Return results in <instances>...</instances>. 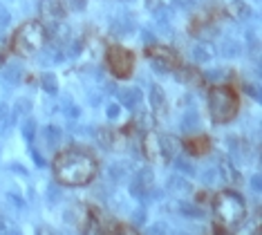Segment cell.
I'll list each match as a JSON object with an SVG mask.
<instances>
[{"instance_id": "f1b7e54d", "label": "cell", "mask_w": 262, "mask_h": 235, "mask_svg": "<svg viewBox=\"0 0 262 235\" xmlns=\"http://www.w3.org/2000/svg\"><path fill=\"white\" fill-rule=\"evenodd\" d=\"M7 202H9V204H11V206H14V208H18V210H23V208H25V202H23V200H20V197L11 195V193H9V195H7Z\"/></svg>"}, {"instance_id": "7402d4cb", "label": "cell", "mask_w": 262, "mask_h": 235, "mask_svg": "<svg viewBox=\"0 0 262 235\" xmlns=\"http://www.w3.org/2000/svg\"><path fill=\"white\" fill-rule=\"evenodd\" d=\"M150 99H152V105H155V108L164 105V92H162V88L155 86V88L150 90Z\"/></svg>"}, {"instance_id": "5bb4252c", "label": "cell", "mask_w": 262, "mask_h": 235, "mask_svg": "<svg viewBox=\"0 0 262 235\" xmlns=\"http://www.w3.org/2000/svg\"><path fill=\"white\" fill-rule=\"evenodd\" d=\"M105 175H108V179L112 184H123L128 177V168L123 164H112L108 170H105Z\"/></svg>"}, {"instance_id": "8992f818", "label": "cell", "mask_w": 262, "mask_h": 235, "mask_svg": "<svg viewBox=\"0 0 262 235\" xmlns=\"http://www.w3.org/2000/svg\"><path fill=\"white\" fill-rule=\"evenodd\" d=\"M146 56L150 58L152 68L159 70V72H175L182 65L180 54L168 45H150L146 50Z\"/></svg>"}, {"instance_id": "7c38bea8", "label": "cell", "mask_w": 262, "mask_h": 235, "mask_svg": "<svg viewBox=\"0 0 262 235\" xmlns=\"http://www.w3.org/2000/svg\"><path fill=\"white\" fill-rule=\"evenodd\" d=\"M175 72H177V76L182 78V83H186V86L200 88L202 83H204V81H202V74L193 68V65H186V68H182V65H180V68H177Z\"/></svg>"}, {"instance_id": "44dd1931", "label": "cell", "mask_w": 262, "mask_h": 235, "mask_svg": "<svg viewBox=\"0 0 262 235\" xmlns=\"http://www.w3.org/2000/svg\"><path fill=\"white\" fill-rule=\"evenodd\" d=\"M144 235H166V224L164 222H155V224H150L146 228Z\"/></svg>"}, {"instance_id": "ffe728a7", "label": "cell", "mask_w": 262, "mask_h": 235, "mask_svg": "<svg viewBox=\"0 0 262 235\" xmlns=\"http://www.w3.org/2000/svg\"><path fill=\"white\" fill-rule=\"evenodd\" d=\"M200 177H202V182H204L206 186H211L217 179V170H215V168H206V170L200 173Z\"/></svg>"}, {"instance_id": "ac0fdd59", "label": "cell", "mask_w": 262, "mask_h": 235, "mask_svg": "<svg viewBox=\"0 0 262 235\" xmlns=\"http://www.w3.org/2000/svg\"><path fill=\"white\" fill-rule=\"evenodd\" d=\"M43 135H45V141H47V146H50V148L58 146V137H61V135H58L56 128H45Z\"/></svg>"}, {"instance_id": "7a4b0ae2", "label": "cell", "mask_w": 262, "mask_h": 235, "mask_svg": "<svg viewBox=\"0 0 262 235\" xmlns=\"http://www.w3.org/2000/svg\"><path fill=\"white\" fill-rule=\"evenodd\" d=\"M240 96L231 86H215L208 90V112L213 123H229L237 117Z\"/></svg>"}, {"instance_id": "8fae6325", "label": "cell", "mask_w": 262, "mask_h": 235, "mask_svg": "<svg viewBox=\"0 0 262 235\" xmlns=\"http://www.w3.org/2000/svg\"><path fill=\"white\" fill-rule=\"evenodd\" d=\"M40 14L45 18H50V20H61L65 16V9L58 0H43L40 3Z\"/></svg>"}, {"instance_id": "9c48e42d", "label": "cell", "mask_w": 262, "mask_h": 235, "mask_svg": "<svg viewBox=\"0 0 262 235\" xmlns=\"http://www.w3.org/2000/svg\"><path fill=\"white\" fill-rule=\"evenodd\" d=\"M184 146H186L190 155H204V153H208V148H211V139H208L206 135H195V137H188Z\"/></svg>"}, {"instance_id": "603a6c76", "label": "cell", "mask_w": 262, "mask_h": 235, "mask_svg": "<svg viewBox=\"0 0 262 235\" xmlns=\"http://www.w3.org/2000/svg\"><path fill=\"white\" fill-rule=\"evenodd\" d=\"M99 143L103 148H112V132L110 130H99Z\"/></svg>"}, {"instance_id": "f546056e", "label": "cell", "mask_w": 262, "mask_h": 235, "mask_svg": "<svg viewBox=\"0 0 262 235\" xmlns=\"http://www.w3.org/2000/svg\"><path fill=\"white\" fill-rule=\"evenodd\" d=\"M251 188H253L255 193H260V190H262V177H260L258 173L251 175Z\"/></svg>"}, {"instance_id": "6da1fadb", "label": "cell", "mask_w": 262, "mask_h": 235, "mask_svg": "<svg viewBox=\"0 0 262 235\" xmlns=\"http://www.w3.org/2000/svg\"><path fill=\"white\" fill-rule=\"evenodd\" d=\"M54 175L65 186H83L97 175V161L85 150L68 148L54 159Z\"/></svg>"}, {"instance_id": "4fadbf2b", "label": "cell", "mask_w": 262, "mask_h": 235, "mask_svg": "<svg viewBox=\"0 0 262 235\" xmlns=\"http://www.w3.org/2000/svg\"><path fill=\"white\" fill-rule=\"evenodd\" d=\"M141 150H144V155L148 159H155L159 153V137L152 135V132H148L144 139H141Z\"/></svg>"}, {"instance_id": "4316f807", "label": "cell", "mask_w": 262, "mask_h": 235, "mask_svg": "<svg viewBox=\"0 0 262 235\" xmlns=\"http://www.w3.org/2000/svg\"><path fill=\"white\" fill-rule=\"evenodd\" d=\"M195 125H198V119H195L193 114H190L186 121L182 123V130H184V132H195Z\"/></svg>"}, {"instance_id": "8d00e7d4", "label": "cell", "mask_w": 262, "mask_h": 235, "mask_svg": "<svg viewBox=\"0 0 262 235\" xmlns=\"http://www.w3.org/2000/svg\"><path fill=\"white\" fill-rule=\"evenodd\" d=\"M32 132H34V125H32V123H27V125H25V135H27V137H32Z\"/></svg>"}, {"instance_id": "30bf717a", "label": "cell", "mask_w": 262, "mask_h": 235, "mask_svg": "<svg viewBox=\"0 0 262 235\" xmlns=\"http://www.w3.org/2000/svg\"><path fill=\"white\" fill-rule=\"evenodd\" d=\"M180 148H182V143L177 141L172 135H159V153H162L164 157L172 159V157H177Z\"/></svg>"}, {"instance_id": "3957f363", "label": "cell", "mask_w": 262, "mask_h": 235, "mask_svg": "<svg viewBox=\"0 0 262 235\" xmlns=\"http://www.w3.org/2000/svg\"><path fill=\"white\" fill-rule=\"evenodd\" d=\"M47 40V29L43 23L29 20L25 25H20L16 29V34L11 36V52L18 54V56H32L43 50Z\"/></svg>"}, {"instance_id": "cb8c5ba5", "label": "cell", "mask_w": 262, "mask_h": 235, "mask_svg": "<svg viewBox=\"0 0 262 235\" xmlns=\"http://www.w3.org/2000/svg\"><path fill=\"white\" fill-rule=\"evenodd\" d=\"M112 235H137V231L133 226H128V224H119V226H115Z\"/></svg>"}, {"instance_id": "83f0119b", "label": "cell", "mask_w": 262, "mask_h": 235, "mask_svg": "<svg viewBox=\"0 0 262 235\" xmlns=\"http://www.w3.org/2000/svg\"><path fill=\"white\" fill-rule=\"evenodd\" d=\"M146 222V210L144 208H137L133 213V224H144Z\"/></svg>"}, {"instance_id": "52a82bcc", "label": "cell", "mask_w": 262, "mask_h": 235, "mask_svg": "<svg viewBox=\"0 0 262 235\" xmlns=\"http://www.w3.org/2000/svg\"><path fill=\"white\" fill-rule=\"evenodd\" d=\"M152 186H155V175L152 170H148V168H141V170H137L135 173V177H133V182H130V193L137 197V200H141V202H148V195H150V190H152Z\"/></svg>"}, {"instance_id": "2e32d148", "label": "cell", "mask_w": 262, "mask_h": 235, "mask_svg": "<svg viewBox=\"0 0 262 235\" xmlns=\"http://www.w3.org/2000/svg\"><path fill=\"white\" fill-rule=\"evenodd\" d=\"M177 210H180L182 215H186V218H202V215H204V210L202 208L193 206V204H186V202H182L180 206H177Z\"/></svg>"}, {"instance_id": "e0dca14e", "label": "cell", "mask_w": 262, "mask_h": 235, "mask_svg": "<svg viewBox=\"0 0 262 235\" xmlns=\"http://www.w3.org/2000/svg\"><path fill=\"white\" fill-rule=\"evenodd\" d=\"M175 159V168L180 173H184V175H195V166L190 164L188 159H184V157H172Z\"/></svg>"}, {"instance_id": "1f68e13d", "label": "cell", "mask_w": 262, "mask_h": 235, "mask_svg": "<svg viewBox=\"0 0 262 235\" xmlns=\"http://www.w3.org/2000/svg\"><path fill=\"white\" fill-rule=\"evenodd\" d=\"M68 3H70V9H76V11L83 9V0H68Z\"/></svg>"}, {"instance_id": "74e56055", "label": "cell", "mask_w": 262, "mask_h": 235, "mask_svg": "<svg viewBox=\"0 0 262 235\" xmlns=\"http://www.w3.org/2000/svg\"><path fill=\"white\" fill-rule=\"evenodd\" d=\"M0 235H20V233H18V231H3Z\"/></svg>"}, {"instance_id": "484cf974", "label": "cell", "mask_w": 262, "mask_h": 235, "mask_svg": "<svg viewBox=\"0 0 262 235\" xmlns=\"http://www.w3.org/2000/svg\"><path fill=\"white\" fill-rule=\"evenodd\" d=\"M47 200H50L52 204L61 200V188H58V186H50V190H47Z\"/></svg>"}, {"instance_id": "d4e9b609", "label": "cell", "mask_w": 262, "mask_h": 235, "mask_svg": "<svg viewBox=\"0 0 262 235\" xmlns=\"http://www.w3.org/2000/svg\"><path fill=\"white\" fill-rule=\"evenodd\" d=\"M85 235H103L101 233V224L97 220H90L88 222V231H85Z\"/></svg>"}, {"instance_id": "d6a6232c", "label": "cell", "mask_w": 262, "mask_h": 235, "mask_svg": "<svg viewBox=\"0 0 262 235\" xmlns=\"http://www.w3.org/2000/svg\"><path fill=\"white\" fill-rule=\"evenodd\" d=\"M213 235H231V231H226L224 226H213Z\"/></svg>"}, {"instance_id": "277c9868", "label": "cell", "mask_w": 262, "mask_h": 235, "mask_svg": "<svg viewBox=\"0 0 262 235\" xmlns=\"http://www.w3.org/2000/svg\"><path fill=\"white\" fill-rule=\"evenodd\" d=\"M213 208H215V215L224 224L235 226L244 220V213H247V206H244V200L237 195L235 190H222L215 195L213 200Z\"/></svg>"}, {"instance_id": "836d02e7", "label": "cell", "mask_w": 262, "mask_h": 235, "mask_svg": "<svg viewBox=\"0 0 262 235\" xmlns=\"http://www.w3.org/2000/svg\"><path fill=\"white\" fill-rule=\"evenodd\" d=\"M32 157H34V161H36L38 166H45V159H43V157H40V153H36V150H34Z\"/></svg>"}, {"instance_id": "5b68a950", "label": "cell", "mask_w": 262, "mask_h": 235, "mask_svg": "<svg viewBox=\"0 0 262 235\" xmlns=\"http://www.w3.org/2000/svg\"><path fill=\"white\" fill-rule=\"evenodd\" d=\"M105 61H108V70L117 78H128L135 70V54L123 45H110L105 50Z\"/></svg>"}, {"instance_id": "4dcf8cb0", "label": "cell", "mask_w": 262, "mask_h": 235, "mask_svg": "<svg viewBox=\"0 0 262 235\" xmlns=\"http://www.w3.org/2000/svg\"><path fill=\"white\" fill-rule=\"evenodd\" d=\"M43 86H45V90L54 92V90H56V81H54V76H43Z\"/></svg>"}, {"instance_id": "d590c367", "label": "cell", "mask_w": 262, "mask_h": 235, "mask_svg": "<svg viewBox=\"0 0 262 235\" xmlns=\"http://www.w3.org/2000/svg\"><path fill=\"white\" fill-rule=\"evenodd\" d=\"M36 235H56V233H52L50 228H45V226H43V228H38V233H36Z\"/></svg>"}, {"instance_id": "9a60e30c", "label": "cell", "mask_w": 262, "mask_h": 235, "mask_svg": "<svg viewBox=\"0 0 262 235\" xmlns=\"http://www.w3.org/2000/svg\"><path fill=\"white\" fill-rule=\"evenodd\" d=\"M217 173H220V177H222L224 184H237V182H240V175H237V170L229 164V161H222Z\"/></svg>"}, {"instance_id": "f35d334b", "label": "cell", "mask_w": 262, "mask_h": 235, "mask_svg": "<svg viewBox=\"0 0 262 235\" xmlns=\"http://www.w3.org/2000/svg\"><path fill=\"white\" fill-rule=\"evenodd\" d=\"M3 231H5V226H3V224H0V233H3Z\"/></svg>"}, {"instance_id": "ab89813d", "label": "cell", "mask_w": 262, "mask_h": 235, "mask_svg": "<svg viewBox=\"0 0 262 235\" xmlns=\"http://www.w3.org/2000/svg\"><path fill=\"white\" fill-rule=\"evenodd\" d=\"M177 235H186V233H177Z\"/></svg>"}, {"instance_id": "d6986e66", "label": "cell", "mask_w": 262, "mask_h": 235, "mask_svg": "<svg viewBox=\"0 0 262 235\" xmlns=\"http://www.w3.org/2000/svg\"><path fill=\"white\" fill-rule=\"evenodd\" d=\"M229 14L233 18H244V16H249V9H247V5L235 3V5H231V7H229Z\"/></svg>"}, {"instance_id": "ba28073f", "label": "cell", "mask_w": 262, "mask_h": 235, "mask_svg": "<svg viewBox=\"0 0 262 235\" xmlns=\"http://www.w3.org/2000/svg\"><path fill=\"white\" fill-rule=\"evenodd\" d=\"M166 190L170 195H188L190 193V182L182 175H170L168 182H166Z\"/></svg>"}, {"instance_id": "e575fe53", "label": "cell", "mask_w": 262, "mask_h": 235, "mask_svg": "<svg viewBox=\"0 0 262 235\" xmlns=\"http://www.w3.org/2000/svg\"><path fill=\"white\" fill-rule=\"evenodd\" d=\"M11 170H14V173H18V175H23V177H25V175H27V170H25V168H23L20 164H18V166H11Z\"/></svg>"}]
</instances>
